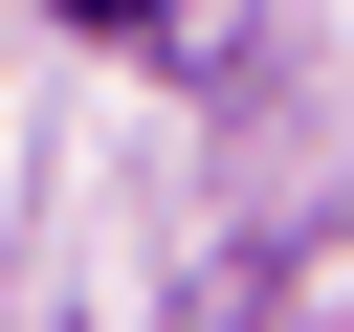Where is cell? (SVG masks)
<instances>
[{
	"label": "cell",
	"instance_id": "cell-1",
	"mask_svg": "<svg viewBox=\"0 0 354 332\" xmlns=\"http://www.w3.org/2000/svg\"><path fill=\"white\" fill-rule=\"evenodd\" d=\"M66 22H88V44H155V22H177V0H66Z\"/></svg>",
	"mask_w": 354,
	"mask_h": 332
}]
</instances>
